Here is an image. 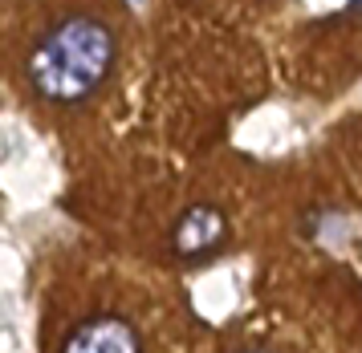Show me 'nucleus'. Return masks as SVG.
Returning <instances> with one entry per match:
<instances>
[{"instance_id": "obj_1", "label": "nucleus", "mask_w": 362, "mask_h": 353, "mask_svg": "<svg viewBox=\"0 0 362 353\" xmlns=\"http://www.w3.org/2000/svg\"><path fill=\"white\" fill-rule=\"evenodd\" d=\"M118 61V32L94 8L49 16L25 49V85L53 106H78L106 85Z\"/></svg>"}, {"instance_id": "obj_2", "label": "nucleus", "mask_w": 362, "mask_h": 353, "mask_svg": "<svg viewBox=\"0 0 362 353\" xmlns=\"http://www.w3.org/2000/svg\"><path fill=\"white\" fill-rule=\"evenodd\" d=\"M228 240V215L212 203H196L180 215V224L171 232L175 256L180 260H208L220 252V244Z\"/></svg>"}, {"instance_id": "obj_3", "label": "nucleus", "mask_w": 362, "mask_h": 353, "mask_svg": "<svg viewBox=\"0 0 362 353\" xmlns=\"http://www.w3.org/2000/svg\"><path fill=\"white\" fill-rule=\"evenodd\" d=\"M62 353H143V337L127 317L94 313L66 337Z\"/></svg>"}, {"instance_id": "obj_4", "label": "nucleus", "mask_w": 362, "mask_h": 353, "mask_svg": "<svg viewBox=\"0 0 362 353\" xmlns=\"http://www.w3.org/2000/svg\"><path fill=\"white\" fill-rule=\"evenodd\" d=\"M245 353H269V349H245Z\"/></svg>"}]
</instances>
